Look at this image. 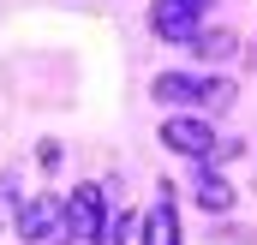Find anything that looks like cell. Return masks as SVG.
Here are the masks:
<instances>
[{
    "instance_id": "obj_10",
    "label": "cell",
    "mask_w": 257,
    "mask_h": 245,
    "mask_svg": "<svg viewBox=\"0 0 257 245\" xmlns=\"http://www.w3.org/2000/svg\"><path fill=\"white\" fill-rule=\"evenodd\" d=\"M186 6H197V12H203V6H215V0H186Z\"/></svg>"
},
{
    "instance_id": "obj_7",
    "label": "cell",
    "mask_w": 257,
    "mask_h": 245,
    "mask_svg": "<svg viewBox=\"0 0 257 245\" xmlns=\"http://www.w3.org/2000/svg\"><path fill=\"white\" fill-rule=\"evenodd\" d=\"M138 239H144V245H180V215H174V203H168V197H162V203L144 215Z\"/></svg>"
},
{
    "instance_id": "obj_2",
    "label": "cell",
    "mask_w": 257,
    "mask_h": 245,
    "mask_svg": "<svg viewBox=\"0 0 257 245\" xmlns=\"http://www.w3.org/2000/svg\"><path fill=\"white\" fill-rule=\"evenodd\" d=\"M215 144H221V138L197 120V114H168V120H162V150L186 156V162H197V168L215 162Z\"/></svg>"
},
{
    "instance_id": "obj_6",
    "label": "cell",
    "mask_w": 257,
    "mask_h": 245,
    "mask_svg": "<svg viewBox=\"0 0 257 245\" xmlns=\"http://www.w3.org/2000/svg\"><path fill=\"white\" fill-rule=\"evenodd\" d=\"M192 203H197V209H209V215L233 209V180H221L215 168H197V180H192Z\"/></svg>"
},
{
    "instance_id": "obj_4",
    "label": "cell",
    "mask_w": 257,
    "mask_h": 245,
    "mask_svg": "<svg viewBox=\"0 0 257 245\" xmlns=\"http://www.w3.org/2000/svg\"><path fill=\"white\" fill-rule=\"evenodd\" d=\"M197 18H203V12L186 6V0H156V6H150V30H156V42H174V48H192V42H197V30H203Z\"/></svg>"
},
{
    "instance_id": "obj_5",
    "label": "cell",
    "mask_w": 257,
    "mask_h": 245,
    "mask_svg": "<svg viewBox=\"0 0 257 245\" xmlns=\"http://www.w3.org/2000/svg\"><path fill=\"white\" fill-rule=\"evenodd\" d=\"M18 239L24 245H42V239H66V209L48 203V197H30L18 209Z\"/></svg>"
},
{
    "instance_id": "obj_8",
    "label": "cell",
    "mask_w": 257,
    "mask_h": 245,
    "mask_svg": "<svg viewBox=\"0 0 257 245\" xmlns=\"http://www.w3.org/2000/svg\"><path fill=\"white\" fill-rule=\"evenodd\" d=\"M233 48H239L233 30H197V42H192V54H197V60H209V66L233 60Z\"/></svg>"
},
{
    "instance_id": "obj_1",
    "label": "cell",
    "mask_w": 257,
    "mask_h": 245,
    "mask_svg": "<svg viewBox=\"0 0 257 245\" xmlns=\"http://www.w3.org/2000/svg\"><path fill=\"white\" fill-rule=\"evenodd\" d=\"M150 96L192 114V108H227V102H233V84H227V78H197V72H162V78L150 84Z\"/></svg>"
},
{
    "instance_id": "obj_9",
    "label": "cell",
    "mask_w": 257,
    "mask_h": 245,
    "mask_svg": "<svg viewBox=\"0 0 257 245\" xmlns=\"http://www.w3.org/2000/svg\"><path fill=\"white\" fill-rule=\"evenodd\" d=\"M144 227V215H120V221H108V233H102V245H126L132 233Z\"/></svg>"
},
{
    "instance_id": "obj_3",
    "label": "cell",
    "mask_w": 257,
    "mask_h": 245,
    "mask_svg": "<svg viewBox=\"0 0 257 245\" xmlns=\"http://www.w3.org/2000/svg\"><path fill=\"white\" fill-rule=\"evenodd\" d=\"M102 233H108V197H102V185H78L66 197V239L102 245Z\"/></svg>"
}]
</instances>
